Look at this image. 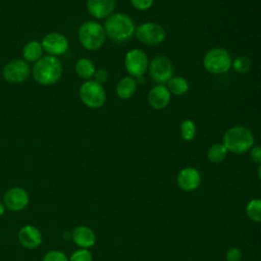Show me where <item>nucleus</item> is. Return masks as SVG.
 Wrapping results in <instances>:
<instances>
[{"label":"nucleus","instance_id":"obj_15","mask_svg":"<svg viewBox=\"0 0 261 261\" xmlns=\"http://www.w3.org/2000/svg\"><path fill=\"white\" fill-rule=\"evenodd\" d=\"M43 237L39 228L34 225L27 224L18 231V241L20 245L27 249H36L42 243Z\"/></svg>","mask_w":261,"mask_h":261},{"label":"nucleus","instance_id":"obj_31","mask_svg":"<svg viewBox=\"0 0 261 261\" xmlns=\"http://www.w3.org/2000/svg\"><path fill=\"white\" fill-rule=\"evenodd\" d=\"M241 251L238 248H231L227 251L226 260L227 261H240L241 259Z\"/></svg>","mask_w":261,"mask_h":261},{"label":"nucleus","instance_id":"obj_9","mask_svg":"<svg viewBox=\"0 0 261 261\" xmlns=\"http://www.w3.org/2000/svg\"><path fill=\"white\" fill-rule=\"evenodd\" d=\"M149 59L147 54L138 48L130 49L124 56V68L129 76H143L149 67Z\"/></svg>","mask_w":261,"mask_h":261},{"label":"nucleus","instance_id":"obj_19","mask_svg":"<svg viewBox=\"0 0 261 261\" xmlns=\"http://www.w3.org/2000/svg\"><path fill=\"white\" fill-rule=\"evenodd\" d=\"M166 87L169 90L171 95L174 96H182L188 93L190 89L189 82L186 77L180 75H173L167 83Z\"/></svg>","mask_w":261,"mask_h":261},{"label":"nucleus","instance_id":"obj_24","mask_svg":"<svg viewBox=\"0 0 261 261\" xmlns=\"http://www.w3.org/2000/svg\"><path fill=\"white\" fill-rule=\"evenodd\" d=\"M247 215L256 222H261V199H253L246 208Z\"/></svg>","mask_w":261,"mask_h":261},{"label":"nucleus","instance_id":"obj_13","mask_svg":"<svg viewBox=\"0 0 261 261\" xmlns=\"http://www.w3.org/2000/svg\"><path fill=\"white\" fill-rule=\"evenodd\" d=\"M147 100L153 109L162 110L166 108L170 103L171 94L166 85L156 84L149 90Z\"/></svg>","mask_w":261,"mask_h":261},{"label":"nucleus","instance_id":"obj_1","mask_svg":"<svg viewBox=\"0 0 261 261\" xmlns=\"http://www.w3.org/2000/svg\"><path fill=\"white\" fill-rule=\"evenodd\" d=\"M103 28L106 37L111 41L124 43L135 36L137 27L129 15L123 12H116L106 18Z\"/></svg>","mask_w":261,"mask_h":261},{"label":"nucleus","instance_id":"obj_14","mask_svg":"<svg viewBox=\"0 0 261 261\" xmlns=\"http://www.w3.org/2000/svg\"><path fill=\"white\" fill-rule=\"evenodd\" d=\"M87 10L97 19L107 18L113 13L115 0H87Z\"/></svg>","mask_w":261,"mask_h":261},{"label":"nucleus","instance_id":"obj_7","mask_svg":"<svg viewBox=\"0 0 261 261\" xmlns=\"http://www.w3.org/2000/svg\"><path fill=\"white\" fill-rule=\"evenodd\" d=\"M135 37L144 45L158 46L165 41L166 31L157 22L147 21L136 28Z\"/></svg>","mask_w":261,"mask_h":261},{"label":"nucleus","instance_id":"obj_25","mask_svg":"<svg viewBox=\"0 0 261 261\" xmlns=\"http://www.w3.org/2000/svg\"><path fill=\"white\" fill-rule=\"evenodd\" d=\"M231 68L239 73H247L252 68V61L247 56H239L232 59Z\"/></svg>","mask_w":261,"mask_h":261},{"label":"nucleus","instance_id":"obj_2","mask_svg":"<svg viewBox=\"0 0 261 261\" xmlns=\"http://www.w3.org/2000/svg\"><path fill=\"white\" fill-rule=\"evenodd\" d=\"M254 135L246 126L234 125L226 129L222 137V144L227 151L234 154L248 152L254 145Z\"/></svg>","mask_w":261,"mask_h":261},{"label":"nucleus","instance_id":"obj_8","mask_svg":"<svg viewBox=\"0 0 261 261\" xmlns=\"http://www.w3.org/2000/svg\"><path fill=\"white\" fill-rule=\"evenodd\" d=\"M148 71L154 83L165 85L174 75V66L167 56L158 55L149 62Z\"/></svg>","mask_w":261,"mask_h":261},{"label":"nucleus","instance_id":"obj_28","mask_svg":"<svg viewBox=\"0 0 261 261\" xmlns=\"http://www.w3.org/2000/svg\"><path fill=\"white\" fill-rule=\"evenodd\" d=\"M154 1L155 0H129L132 6L139 11H145L150 9L153 6Z\"/></svg>","mask_w":261,"mask_h":261},{"label":"nucleus","instance_id":"obj_18","mask_svg":"<svg viewBox=\"0 0 261 261\" xmlns=\"http://www.w3.org/2000/svg\"><path fill=\"white\" fill-rule=\"evenodd\" d=\"M137 87L138 84L135 77L129 75L123 76L116 85V94L120 99H129L136 94Z\"/></svg>","mask_w":261,"mask_h":261},{"label":"nucleus","instance_id":"obj_6","mask_svg":"<svg viewBox=\"0 0 261 261\" xmlns=\"http://www.w3.org/2000/svg\"><path fill=\"white\" fill-rule=\"evenodd\" d=\"M82 102L89 108L97 109L106 102V92L103 86L94 80L86 81L79 91Z\"/></svg>","mask_w":261,"mask_h":261},{"label":"nucleus","instance_id":"obj_17","mask_svg":"<svg viewBox=\"0 0 261 261\" xmlns=\"http://www.w3.org/2000/svg\"><path fill=\"white\" fill-rule=\"evenodd\" d=\"M71 238L73 242L82 249H88L92 247L96 242V236L94 231L85 225L76 226L71 233Z\"/></svg>","mask_w":261,"mask_h":261},{"label":"nucleus","instance_id":"obj_22","mask_svg":"<svg viewBox=\"0 0 261 261\" xmlns=\"http://www.w3.org/2000/svg\"><path fill=\"white\" fill-rule=\"evenodd\" d=\"M227 149L221 143L212 145L207 151V158L212 163H219L223 161L227 155Z\"/></svg>","mask_w":261,"mask_h":261},{"label":"nucleus","instance_id":"obj_30","mask_svg":"<svg viewBox=\"0 0 261 261\" xmlns=\"http://www.w3.org/2000/svg\"><path fill=\"white\" fill-rule=\"evenodd\" d=\"M250 157L253 162L261 164V146H254L250 149Z\"/></svg>","mask_w":261,"mask_h":261},{"label":"nucleus","instance_id":"obj_33","mask_svg":"<svg viewBox=\"0 0 261 261\" xmlns=\"http://www.w3.org/2000/svg\"><path fill=\"white\" fill-rule=\"evenodd\" d=\"M258 176L261 179V164H259V167H258Z\"/></svg>","mask_w":261,"mask_h":261},{"label":"nucleus","instance_id":"obj_20","mask_svg":"<svg viewBox=\"0 0 261 261\" xmlns=\"http://www.w3.org/2000/svg\"><path fill=\"white\" fill-rule=\"evenodd\" d=\"M43 53V48L41 43L38 41H31L27 43L22 49V56L28 62L38 61Z\"/></svg>","mask_w":261,"mask_h":261},{"label":"nucleus","instance_id":"obj_16","mask_svg":"<svg viewBox=\"0 0 261 261\" xmlns=\"http://www.w3.org/2000/svg\"><path fill=\"white\" fill-rule=\"evenodd\" d=\"M201 182V174L194 167H186L178 172L177 184L185 191L196 190Z\"/></svg>","mask_w":261,"mask_h":261},{"label":"nucleus","instance_id":"obj_29","mask_svg":"<svg viewBox=\"0 0 261 261\" xmlns=\"http://www.w3.org/2000/svg\"><path fill=\"white\" fill-rule=\"evenodd\" d=\"M93 77H94L95 82H97V83L102 85L103 83H105L107 81L108 72L105 69H103V68H99V69H96Z\"/></svg>","mask_w":261,"mask_h":261},{"label":"nucleus","instance_id":"obj_3","mask_svg":"<svg viewBox=\"0 0 261 261\" xmlns=\"http://www.w3.org/2000/svg\"><path fill=\"white\" fill-rule=\"evenodd\" d=\"M62 74V64L60 60L51 55L41 57L35 62L33 67L34 79L43 86L55 84Z\"/></svg>","mask_w":261,"mask_h":261},{"label":"nucleus","instance_id":"obj_11","mask_svg":"<svg viewBox=\"0 0 261 261\" xmlns=\"http://www.w3.org/2000/svg\"><path fill=\"white\" fill-rule=\"evenodd\" d=\"M30 202L28 192L20 187H13L4 194L3 203L5 207L13 212L21 211Z\"/></svg>","mask_w":261,"mask_h":261},{"label":"nucleus","instance_id":"obj_4","mask_svg":"<svg viewBox=\"0 0 261 261\" xmlns=\"http://www.w3.org/2000/svg\"><path fill=\"white\" fill-rule=\"evenodd\" d=\"M232 57L230 53L222 48L215 47L207 51L203 57V67L211 74H223L231 69Z\"/></svg>","mask_w":261,"mask_h":261},{"label":"nucleus","instance_id":"obj_27","mask_svg":"<svg viewBox=\"0 0 261 261\" xmlns=\"http://www.w3.org/2000/svg\"><path fill=\"white\" fill-rule=\"evenodd\" d=\"M68 261H92V255L87 249H79L74 251Z\"/></svg>","mask_w":261,"mask_h":261},{"label":"nucleus","instance_id":"obj_5","mask_svg":"<svg viewBox=\"0 0 261 261\" xmlns=\"http://www.w3.org/2000/svg\"><path fill=\"white\" fill-rule=\"evenodd\" d=\"M77 36L81 45L90 51L100 49L106 39L103 25L94 20L84 22L79 29Z\"/></svg>","mask_w":261,"mask_h":261},{"label":"nucleus","instance_id":"obj_21","mask_svg":"<svg viewBox=\"0 0 261 261\" xmlns=\"http://www.w3.org/2000/svg\"><path fill=\"white\" fill-rule=\"evenodd\" d=\"M75 72L76 74L86 81L91 80L94 76L96 71L94 63L88 58H80L75 63Z\"/></svg>","mask_w":261,"mask_h":261},{"label":"nucleus","instance_id":"obj_26","mask_svg":"<svg viewBox=\"0 0 261 261\" xmlns=\"http://www.w3.org/2000/svg\"><path fill=\"white\" fill-rule=\"evenodd\" d=\"M42 261H68V258L62 251L51 250L44 255Z\"/></svg>","mask_w":261,"mask_h":261},{"label":"nucleus","instance_id":"obj_23","mask_svg":"<svg viewBox=\"0 0 261 261\" xmlns=\"http://www.w3.org/2000/svg\"><path fill=\"white\" fill-rule=\"evenodd\" d=\"M196 133H197V127L193 120L185 119L181 121L179 126V134L185 141L187 142L192 141L195 138Z\"/></svg>","mask_w":261,"mask_h":261},{"label":"nucleus","instance_id":"obj_32","mask_svg":"<svg viewBox=\"0 0 261 261\" xmlns=\"http://www.w3.org/2000/svg\"><path fill=\"white\" fill-rule=\"evenodd\" d=\"M5 209H6V207H5L4 203L0 202V217H1V216L4 214V212H5Z\"/></svg>","mask_w":261,"mask_h":261},{"label":"nucleus","instance_id":"obj_12","mask_svg":"<svg viewBox=\"0 0 261 261\" xmlns=\"http://www.w3.org/2000/svg\"><path fill=\"white\" fill-rule=\"evenodd\" d=\"M42 48L51 56H59L65 53L68 49L67 39L60 33H49L41 42Z\"/></svg>","mask_w":261,"mask_h":261},{"label":"nucleus","instance_id":"obj_10","mask_svg":"<svg viewBox=\"0 0 261 261\" xmlns=\"http://www.w3.org/2000/svg\"><path fill=\"white\" fill-rule=\"evenodd\" d=\"M2 73L4 80L9 83H22L30 75V66L24 60H12L4 66Z\"/></svg>","mask_w":261,"mask_h":261}]
</instances>
